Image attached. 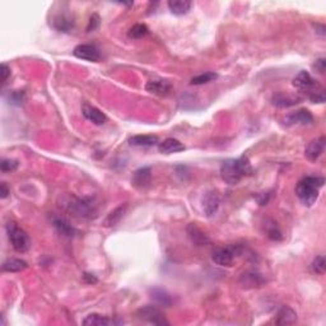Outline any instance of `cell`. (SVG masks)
<instances>
[{
    "label": "cell",
    "instance_id": "cell-40",
    "mask_svg": "<svg viewBox=\"0 0 326 326\" xmlns=\"http://www.w3.org/2000/svg\"><path fill=\"white\" fill-rule=\"evenodd\" d=\"M316 27V32L320 33L321 36H325V26L324 25H315Z\"/></svg>",
    "mask_w": 326,
    "mask_h": 326
},
{
    "label": "cell",
    "instance_id": "cell-2",
    "mask_svg": "<svg viewBox=\"0 0 326 326\" xmlns=\"http://www.w3.org/2000/svg\"><path fill=\"white\" fill-rule=\"evenodd\" d=\"M325 180L320 176H306L297 184L296 194L306 207H311L319 198V190L324 186Z\"/></svg>",
    "mask_w": 326,
    "mask_h": 326
},
{
    "label": "cell",
    "instance_id": "cell-27",
    "mask_svg": "<svg viewBox=\"0 0 326 326\" xmlns=\"http://www.w3.org/2000/svg\"><path fill=\"white\" fill-rule=\"evenodd\" d=\"M264 226L265 231H267L268 238L272 240V241H281V240H283V233H281L280 228L278 227L276 222H274L273 219H267Z\"/></svg>",
    "mask_w": 326,
    "mask_h": 326
},
{
    "label": "cell",
    "instance_id": "cell-3",
    "mask_svg": "<svg viewBox=\"0 0 326 326\" xmlns=\"http://www.w3.org/2000/svg\"><path fill=\"white\" fill-rule=\"evenodd\" d=\"M62 207L72 213L73 215L78 218L84 219H93L97 217L98 210L93 200L91 199H80L77 197H68L67 200H64Z\"/></svg>",
    "mask_w": 326,
    "mask_h": 326
},
{
    "label": "cell",
    "instance_id": "cell-6",
    "mask_svg": "<svg viewBox=\"0 0 326 326\" xmlns=\"http://www.w3.org/2000/svg\"><path fill=\"white\" fill-rule=\"evenodd\" d=\"M138 319L153 325H169L166 316L157 306H144L137 311Z\"/></svg>",
    "mask_w": 326,
    "mask_h": 326
},
{
    "label": "cell",
    "instance_id": "cell-25",
    "mask_svg": "<svg viewBox=\"0 0 326 326\" xmlns=\"http://www.w3.org/2000/svg\"><path fill=\"white\" fill-rule=\"evenodd\" d=\"M130 145H137V147H152L157 144L158 137L156 135H134L129 139Z\"/></svg>",
    "mask_w": 326,
    "mask_h": 326
},
{
    "label": "cell",
    "instance_id": "cell-30",
    "mask_svg": "<svg viewBox=\"0 0 326 326\" xmlns=\"http://www.w3.org/2000/svg\"><path fill=\"white\" fill-rule=\"evenodd\" d=\"M218 75L213 72H208L204 73V74L197 75L191 79V84L192 85H202V84H207V83L213 82L214 79H217Z\"/></svg>",
    "mask_w": 326,
    "mask_h": 326
},
{
    "label": "cell",
    "instance_id": "cell-22",
    "mask_svg": "<svg viewBox=\"0 0 326 326\" xmlns=\"http://www.w3.org/2000/svg\"><path fill=\"white\" fill-rule=\"evenodd\" d=\"M53 224L56 228V231L64 237H73L75 234V229L69 222L65 218L59 217V215H54L53 217Z\"/></svg>",
    "mask_w": 326,
    "mask_h": 326
},
{
    "label": "cell",
    "instance_id": "cell-37",
    "mask_svg": "<svg viewBox=\"0 0 326 326\" xmlns=\"http://www.w3.org/2000/svg\"><path fill=\"white\" fill-rule=\"evenodd\" d=\"M83 279H84L85 283L88 284H95L97 283V278H96L93 274H90V273H84L83 274Z\"/></svg>",
    "mask_w": 326,
    "mask_h": 326
},
{
    "label": "cell",
    "instance_id": "cell-13",
    "mask_svg": "<svg viewBox=\"0 0 326 326\" xmlns=\"http://www.w3.org/2000/svg\"><path fill=\"white\" fill-rule=\"evenodd\" d=\"M75 57L82 60H87V61L97 62L100 61L101 54L98 49L93 45H78L73 51Z\"/></svg>",
    "mask_w": 326,
    "mask_h": 326
},
{
    "label": "cell",
    "instance_id": "cell-28",
    "mask_svg": "<svg viewBox=\"0 0 326 326\" xmlns=\"http://www.w3.org/2000/svg\"><path fill=\"white\" fill-rule=\"evenodd\" d=\"M126 210V205H122V207L116 208L114 212H111L107 215V218L105 219V226L106 227H112L115 224H117L120 222V219L124 217V213Z\"/></svg>",
    "mask_w": 326,
    "mask_h": 326
},
{
    "label": "cell",
    "instance_id": "cell-36",
    "mask_svg": "<svg viewBox=\"0 0 326 326\" xmlns=\"http://www.w3.org/2000/svg\"><path fill=\"white\" fill-rule=\"evenodd\" d=\"M10 77V68L5 62L2 64V84H5L8 78Z\"/></svg>",
    "mask_w": 326,
    "mask_h": 326
},
{
    "label": "cell",
    "instance_id": "cell-39",
    "mask_svg": "<svg viewBox=\"0 0 326 326\" xmlns=\"http://www.w3.org/2000/svg\"><path fill=\"white\" fill-rule=\"evenodd\" d=\"M256 200L260 205H267L268 200H269V194H260L259 197H256Z\"/></svg>",
    "mask_w": 326,
    "mask_h": 326
},
{
    "label": "cell",
    "instance_id": "cell-35",
    "mask_svg": "<svg viewBox=\"0 0 326 326\" xmlns=\"http://www.w3.org/2000/svg\"><path fill=\"white\" fill-rule=\"evenodd\" d=\"M314 68L320 73V74H324L325 68H326V60L325 57H320V59L316 60V62L314 64Z\"/></svg>",
    "mask_w": 326,
    "mask_h": 326
},
{
    "label": "cell",
    "instance_id": "cell-5",
    "mask_svg": "<svg viewBox=\"0 0 326 326\" xmlns=\"http://www.w3.org/2000/svg\"><path fill=\"white\" fill-rule=\"evenodd\" d=\"M242 252V247L238 245L218 249L213 252L212 260L219 267H231L234 262V257L238 256Z\"/></svg>",
    "mask_w": 326,
    "mask_h": 326
},
{
    "label": "cell",
    "instance_id": "cell-38",
    "mask_svg": "<svg viewBox=\"0 0 326 326\" xmlns=\"http://www.w3.org/2000/svg\"><path fill=\"white\" fill-rule=\"evenodd\" d=\"M0 197H2V199H5V198L8 197V195L10 194V190L8 189L7 184L5 182H2V185H0Z\"/></svg>",
    "mask_w": 326,
    "mask_h": 326
},
{
    "label": "cell",
    "instance_id": "cell-14",
    "mask_svg": "<svg viewBox=\"0 0 326 326\" xmlns=\"http://www.w3.org/2000/svg\"><path fill=\"white\" fill-rule=\"evenodd\" d=\"M325 142V137L316 138V139H314L312 142H310L309 145L306 147V149H305V156H306L307 160L312 161V162L319 160L320 156L324 153Z\"/></svg>",
    "mask_w": 326,
    "mask_h": 326
},
{
    "label": "cell",
    "instance_id": "cell-1",
    "mask_svg": "<svg viewBox=\"0 0 326 326\" xmlns=\"http://www.w3.org/2000/svg\"><path fill=\"white\" fill-rule=\"evenodd\" d=\"M252 172L254 169L247 156H241L236 160H226L221 166L222 179L228 185H237L244 177L251 176Z\"/></svg>",
    "mask_w": 326,
    "mask_h": 326
},
{
    "label": "cell",
    "instance_id": "cell-9",
    "mask_svg": "<svg viewBox=\"0 0 326 326\" xmlns=\"http://www.w3.org/2000/svg\"><path fill=\"white\" fill-rule=\"evenodd\" d=\"M203 210L207 217H213L217 214L219 205H221V197L217 191L210 190V191L205 192L203 197Z\"/></svg>",
    "mask_w": 326,
    "mask_h": 326
},
{
    "label": "cell",
    "instance_id": "cell-11",
    "mask_svg": "<svg viewBox=\"0 0 326 326\" xmlns=\"http://www.w3.org/2000/svg\"><path fill=\"white\" fill-rule=\"evenodd\" d=\"M187 236H189L190 241L197 246H207L210 244V238L202 228L197 226L195 223H189L186 227Z\"/></svg>",
    "mask_w": 326,
    "mask_h": 326
},
{
    "label": "cell",
    "instance_id": "cell-24",
    "mask_svg": "<svg viewBox=\"0 0 326 326\" xmlns=\"http://www.w3.org/2000/svg\"><path fill=\"white\" fill-rule=\"evenodd\" d=\"M192 3L189 0H169L168 8L172 14L175 15H184L191 8Z\"/></svg>",
    "mask_w": 326,
    "mask_h": 326
},
{
    "label": "cell",
    "instance_id": "cell-32",
    "mask_svg": "<svg viewBox=\"0 0 326 326\" xmlns=\"http://www.w3.org/2000/svg\"><path fill=\"white\" fill-rule=\"evenodd\" d=\"M18 161L15 160H3L0 163V168L3 172H13L18 168Z\"/></svg>",
    "mask_w": 326,
    "mask_h": 326
},
{
    "label": "cell",
    "instance_id": "cell-15",
    "mask_svg": "<svg viewBox=\"0 0 326 326\" xmlns=\"http://www.w3.org/2000/svg\"><path fill=\"white\" fill-rule=\"evenodd\" d=\"M152 181V169L150 167H142V168L137 169L133 175L132 184L137 189H145L150 185Z\"/></svg>",
    "mask_w": 326,
    "mask_h": 326
},
{
    "label": "cell",
    "instance_id": "cell-19",
    "mask_svg": "<svg viewBox=\"0 0 326 326\" xmlns=\"http://www.w3.org/2000/svg\"><path fill=\"white\" fill-rule=\"evenodd\" d=\"M158 150H160L162 155H172V153L182 152L185 150V145L182 144L180 140L175 139V138H167L162 143H160L158 145Z\"/></svg>",
    "mask_w": 326,
    "mask_h": 326
},
{
    "label": "cell",
    "instance_id": "cell-31",
    "mask_svg": "<svg viewBox=\"0 0 326 326\" xmlns=\"http://www.w3.org/2000/svg\"><path fill=\"white\" fill-rule=\"evenodd\" d=\"M312 272L319 274V275H322L325 273V268H326V263H325V257L322 256H317L316 259L312 262Z\"/></svg>",
    "mask_w": 326,
    "mask_h": 326
},
{
    "label": "cell",
    "instance_id": "cell-21",
    "mask_svg": "<svg viewBox=\"0 0 326 326\" xmlns=\"http://www.w3.org/2000/svg\"><path fill=\"white\" fill-rule=\"evenodd\" d=\"M301 102V98L299 97H293V96L289 95H283V93H276L273 96L272 103L275 107L279 108H288L292 106H296Z\"/></svg>",
    "mask_w": 326,
    "mask_h": 326
},
{
    "label": "cell",
    "instance_id": "cell-34",
    "mask_svg": "<svg viewBox=\"0 0 326 326\" xmlns=\"http://www.w3.org/2000/svg\"><path fill=\"white\" fill-rule=\"evenodd\" d=\"M98 26H100V15L92 14L90 18V22H88L87 32H92V31L97 30Z\"/></svg>",
    "mask_w": 326,
    "mask_h": 326
},
{
    "label": "cell",
    "instance_id": "cell-12",
    "mask_svg": "<svg viewBox=\"0 0 326 326\" xmlns=\"http://www.w3.org/2000/svg\"><path fill=\"white\" fill-rule=\"evenodd\" d=\"M82 114L88 121L93 122V124L98 125V126L106 124V121H107V116L105 115V112H102L100 108L95 107V106L90 105V103H84L82 106Z\"/></svg>",
    "mask_w": 326,
    "mask_h": 326
},
{
    "label": "cell",
    "instance_id": "cell-29",
    "mask_svg": "<svg viewBox=\"0 0 326 326\" xmlns=\"http://www.w3.org/2000/svg\"><path fill=\"white\" fill-rule=\"evenodd\" d=\"M148 33H149V28L145 25H143V23H138V25L133 26V27L130 28L127 36H129L130 38H134V40H139V38L145 37Z\"/></svg>",
    "mask_w": 326,
    "mask_h": 326
},
{
    "label": "cell",
    "instance_id": "cell-8",
    "mask_svg": "<svg viewBox=\"0 0 326 326\" xmlns=\"http://www.w3.org/2000/svg\"><path fill=\"white\" fill-rule=\"evenodd\" d=\"M51 25L59 32H72L74 30V18L70 13L62 10L54 15V18L51 19Z\"/></svg>",
    "mask_w": 326,
    "mask_h": 326
},
{
    "label": "cell",
    "instance_id": "cell-23",
    "mask_svg": "<svg viewBox=\"0 0 326 326\" xmlns=\"http://www.w3.org/2000/svg\"><path fill=\"white\" fill-rule=\"evenodd\" d=\"M115 324H120V322L115 321V320L108 319V317L102 316V315L98 314H91L83 320V325L85 326H110V325H115Z\"/></svg>",
    "mask_w": 326,
    "mask_h": 326
},
{
    "label": "cell",
    "instance_id": "cell-10",
    "mask_svg": "<svg viewBox=\"0 0 326 326\" xmlns=\"http://www.w3.org/2000/svg\"><path fill=\"white\" fill-rule=\"evenodd\" d=\"M240 284H241L242 288L246 289H251V288H260V287L264 286L267 283V279L263 275L262 273L255 272V270H251V272H246L242 274L240 276Z\"/></svg>",
    "mask_w": 326,
    "mask_h": 326
},
{
    "label": "cell",
    "instance_id": "cell-16",
    "mask_svg": "<svg viewBox=\"0 0 326 326\" xmlns=\"http://www.w3.org/2000/svg\"><path fill=\"white\" fill-rule=\"evenodd\" d=\"M145 90L149 93H152V95L160 96V97H166V96H168L171 93L172 85L168 80H150L145 85Z\"/></svg>",
    "mask_w": 326,
    "mask_h": 326
},
{
    "label": "cell",
    "instance_id": "cell-7",
    "mask_svg": "<svg viewBox=\"0 0 326 326\" xmlns=\"http://www.w3.org/2000/svg\"><path fill=\"white\" fill-rule=\"evenodd\" d=\"M293 85L297 90L302 91V92L312 93L315 92V91L320 90V85L317 84V80H315L314 78L311 77V74H310L309 72H305V70H301V72L293 78Z\"/></svg>",
    "mask_w": 326,
    "mask_h": 326
},
{
    "label": "cell",
    "instance_id": "cell-26",
    "mask_svg": "<svg viewBox=\"0 0 326 326\" xmlns=\"http://www.w3.org/2000/svg\"><path fill=\"white\" fill-rule=\"evenodd\" d=\"M27 268V263L20 259H8L7 262L3 263L2 269L3 272L7 273H18L22 272Z\"/></svg>",
    "mask_w": 326,
    "mask_h": 326
},
{
    "label": "cell",
    "instance_id": "cell-20",
    "mask_svg": "<svg viewBox=\"0 0 326 326\" xmlns=\"http://www.w3.org/2000/svg\"><path fill=\"white\" fill-rule=\"evenodd\" d=\"M297 321V314L289 306H283L275 316L276 325H292Z\"/></svg>",
    "mask_w": 326,
    "mask_h": 326
},
{
    "label": "cell",
    "instance_id": "cell-18",
    "mask_svg": "<svg viewBox=\"0 0 326 326\" xmlns=\"http://www.w3.org/2000/svg\"><path fill=\"white\" fill-rule=\"evenodd\" d=\"M149 293L153 301H155L156 303L160 305V306L171 307L172 305H173V298H172V296L166 291V289L156 287V288L150 289Z\"/></svg>",
    "mask_w": 326,
    "mask_h": 326
},
{
    "label": "cell",
    "instance_id": "cell-4",
    "mask_svg": "<svg viewBox=\"0 0 326 326\" xmlns=\"http://www.w3.org/2000/svg\"><path fill=\"white\" fill-rule=\"evenodd\" d=\"M5 228H7L8 238H9L10 244H12L13 249H14L15 251L23 254V252H27L28 250L31 249L30 236H28L27 232L23 228H20L15 222H8Z\"/></svg>",
    "mask_w": 326,
    "mask_h": 326
},
{
    "label": "cell",
    "instance_id": "cell-33",
    "mask_svg": "<svg viewBox=\"0 0 326 326\" xmlns=\"http://www.w3.org/2000/svg\"><path fill=\"white\" fill-rule=\"evenodd\" d=\"M309 98L312 103H324L325 102V91L322 90V88H320V90L310 93Z\"/></svg>",
    "mask_w": 326,
    "mask_h": 326
},
{
    "label": "cell",
    "instance_id": "cell-17",
    "mask_svg": "<svg viewBox=\"0 0 326 326\" xmlns=\"http://www.w3.org/2000/svg\"><path fill=\"white\" fill-rule=\"evenodd\" d=\"M312 121H314V116L306 108L298 110L286 119L287 125H310Z\"/></svg>",
    "mask_w": 326,
    "mask_h": 326
}]
</instances>
